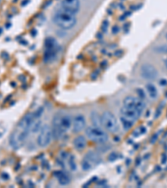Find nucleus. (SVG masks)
Here are the masks:
<instances>
[{"label":"nucleus","instance_id":"f257e3e1","mask_svg":"<svg viewBox=\"0 0 167 188\" xmlns=\"http://www.w3.org/2000/svg\"><path fill=\"white\" fill-rule=\"evenodd\" d=\"M72 120L73 119L69 115H55L53 120V136L55 139H61L72 128Z\"/></svg>","mask_w":167,"mask_h":188},{"label":"nucleus","instance_id":"f03ea898","mask_svg":"<svg viewBox=\"0 0 167 188\" xmlns=\"http://www.w3.org/2000/svg\"><path fill=\"white\" fill-rule=\"evenodd\" d=\"M53 21L55 25L60 29L69 30L73 29L77 23V18L74 14L60 8L54 13L53 16Z\"/></svg>","mask_w":167,"mask_h":188},{"label":"nucleus","instance_id":"7ed1b4c3","mask_svg":"<svg viewBox=\"0 0 167 188\" xmlns=\"http://www.w3.org/2000/svg\"><path fill=\"white\" fill-rule=\"evenodd\" d=\"M85 134L90 140L98 144H103L108 140V135L101 127L89 126L85 129Z\"/></svg>","mask_w":167,"mask_h":188},{"label":"nucleus","instance_id":"20e7f679","mask_svg":"<svg viewBox=\"0 0 167 188\" xmlns=\"http://www.w3.org/2000/svg\"><path fill=\"white\" fill-rule=\"evenodd\" d=\"M29 135V131L17 128L10 135V138H9L10 146L15 150L19 149L24 144Z\"/></svg>","mask_w":167,"mask_h":188},{"label":"nucleus","instance_id":"39448f33","mask_svg":"<svg viewBox=\"0 0 167 188\" xmlns=\"http://www.w3.org/2000/svg\"><path fill=\"white\" fill-rule=\"evenodd\" d=\"M101 117V124L106 131L111 133H115L119 130V125L115 116L110 111H104L100 116Z\"/></svg>","mask_w":167,"mask_h":188},{"label":"nucleus","instance_id":"423d86ee","mask_svg":"<svg viewBox=\"0 0 167 188\" xmlns=\"http://www.w3.org/2000/svg\"><path fill=\"white\" fill-rule=\"evenodd\" d=\"M52 137V128L47 124L42 125L40 130L39 131V135L37 138L38 145L40 147L47 146L51 142Z\"/></svg>","mask_w":167,"mask_h":188},{"label":"nucleus","instance_id":"0eeeda50","mask_svg":"<svg viewBox=\"0 0 167 188\" xmlns=\"http://www.w3.org/2000/svg\"><path fill=\"white\" fill-rule=\"evenodd\" d=\"M101 161V158L98 153L94 151H89L83 158L81 162V167L84 171H89L94 166L98 165Z\"/></svg>","mask_w":167,"mask_h":188},{"label":"nucleus","instance_id":"6e6552de","mask_svg":"<svg viewBox=\"0 0 167 188\" xmlns=\"http://www.w3.org/2000/svg\"><path fill=\"white\" fill-rule=\"evenodd\" d=\"M123 105L136 109L141 113L143 112V110L145 108V104L143 101V100L134 95H128L125 98L123 101Z\"/></svg>","mask_w":167,"mask_h":188},{"label":"nucleus","instance_id":"1a4fd4ad","mask_svg":"<svg viewBox=\"0 0 167 188\" xmlns=\"http://www.w3.org/2000/svg\"><path fill=\"white\" fill-rule=\"evenodd\" d=\"M141 76L148 80L156 79L158 77V71L156 68L150 64H143L141 68Z\"/></svg>","mask_w":167,"mask_h":188},{"label":"nucleus","instance_id":"9d476101","mask_svg":"<svg viewBox=\"0 0 167 188\" xmlns=\"http://www.w3.org/2000/svg\"><path fill=\"white\" fill-rule=\"evenodd\" d=\"M61 8L76 14L80 9L79 0H61Z\"/></svg>","mask_w":167,"mask_h":188},{"label":"nucleus","instance_id":"9b49d317","mask_svg":"<svg viewBox=\"0 0 167 188\" xmlns=\"http://www.w3.org/2000/svg\"><path fill=\"white\" fill-rule=\"evenodd\" d=\"M37 117L35 116V114L33 113H29L24 116V117L23 118L22 120H20V122L18 125L17 128H19L21 130H24V131H28L30 133V129L32 125L33 124V122L35 121V119Z\"/></svg>","mask_w":167,"mask_h":188},{"label":"nucleus","instance_id":"f8f14e48","mask_svg":"<svg viewBox=\"0 0 167 188\" xmlns=\"http://www.w3.org/2000/svg\"><path fill=\"white\" fill-rule=\"evenodd\" d=\"M86 126L85 117L82 114H77L72 120V130L74 133L82 131Z\"/></svg>","mask_w":167,"mask_h":188},{"label":"nucleus","instance_id":"ddd939ff","mask_svg":"<svg viewBox=\"0 0 167 188\" xmlns=\"http://www.w3.org/2000/svg\"><path fill=\"white\" fill-rule=\"evenodd\" d=\"M141 115V113L139 112L136 109L127 107V106H124V105L120 109V116L128 117V118H130V119L135 120V121H136L140 118Z\"/></svg>","mask_w":167,"mask_h":188},{"label":"nucleus","instance_id":"4468645a","mask_svg":"<svg viewBox=\"0 0 167 188\" xmlns=\"http://www.w3.org/2000/svg\"><path fill=\"white\" fill-rule=\"evenodd\" d=\"M73 143H74V148L78 150H84L86 147V146H87V140L82 135H79L77 137H75Z\"/></svg>","mask_w":167,"mask_h":188},{"label":"nucleus","instance_id":"2eb2a0df","mask_svg":"<svg viewBox=\"0 0 167 188\" xmlns=\"http://www.w3.org/2000/svg\"><path fill=\"white\" fill-rule=\"evenodd\" d=\"M54 177L58 179V181L60 185L62 186H65V185L69 184L70 183V178L67 176L65 173H63V171H57L54 172Z\"/></svg>","mask_w":167,"mask_h":188},{"label":"nucleus","instance_id":"dca6fc26","mask_svg":"<svg viewBox=\"0 0 167 188\" xmlns=\"http://www.w3.org/2000/svg\"><path fill=\"white\" fill-rule=\"evenodd\" d=\"M145 89H146V91L148 93L149 96L155 100L156 98L158 97V90L156 87V85L152 84V83H148L146 85H145Z\"/></svg>","mask_w":167,"mask_h":188},{"label":"nucleus","instance_id":"f3484780","mask_svg":"<svg viewBox=\"0 0 167 188\" xmlns=\"http://www.w3.org/2000/svg\"><path fill=\"white\" fill-rule=\"evenodd\" d=\"M120 123L122 125V127L125 131H129L135 123V121L128 118V117L120 116Z\"/></svg>","mask_w":167,"mask_h":188},{"label":"nucleus","instance_id":"a211bd4d","mask_svg":"<svg viewBox=\"0 0 167 188\" xmlns=\"http://www.w3.org/2000/svg\"><path fill=\"white\" fill-rule=\"evenodd\" d=\"M91 120L93 122L94 126H98V127H102V124H101V117L98 115V113L93 112L91 115Z\"/></svg>","mask_w":167,"mask_h":188},{"label":"nucleus","instance_id":"6ab92c4d","mask_svg":"<svg viewBox=\"0 0 167 188\" xmlns=\"http://www.w3.org/2000/svg\"><path fill=\"white\" fill-rule=\"evenodd\" d=\"M146 131H147V130H146V128H145V126H140V127H138L137 129H135V130L134 131L133 135L135 137H138V136H140V135L145 134Z\"/></svg>","mask_w":167,"mask_h":188},{"label":"nucleus","instance_id":"aec40b11","mask_svg":"<svg viewBox=\"0 0 167 188\" xmlns=\"http://www.w3.org/2000/svg\"><path fill=\"white\" fill-rule=\"evenodd\" d=\"M136 93L138 94V97L141 99V100H145V96H146V94H145V92L144 91L143 89H141V88H139L136 90Z\"/></svg>","mask_w":167,"mask_h":188},{"label":"nucleus","instance_id":"412c9836","mask_svg":"<svg viewBox=\"0 0 167 188\" xmlns=\"http://www.w3.org/2000/svg\"><path fill=\"white\" fill-rule=\"evenodd\" d=\"M70 169L74 171V170L76 169V164H75V161H74V159L73 156H71V158L70 159Z\"/></svg>","mask_w":167,"mask_h":188},{"label":"nucleus","instance_id":"4be33fe9","mask_svg":"<svg viewBox=\"0 0 167 188\" xmlns=\"http://www.w3.org/2000/svg\"><path fill=\"white\" fill-rule=\"evenodd\" d=\"M108 27H109V22H108L107 20H105L103 22V24H102V30H103V32H106L108 30Z\"/></svg>","mask_w":167,"mask_h":188},{"label":"nucleus","instance_id":"5701e85b","mask_svg":"<svg viewBox=\"0 0 167 188\" xmlns=\"http://www.w3.org/2000/svg\"><path fill=\"white\" fill-rule=\"evenodd\" d=\"M111 31H112V34H117L119 32V26H116V25H115V26L112 28Z\"/></svg>","mask_w":167,"mask_h":188},{"label":"nucleus","instance_id":"b1692460","mask_svg":"<svg viewBox=\"0 0 167 188\" xmlns=\"http://www.w3.org/2000/svg\"><path fill=\"white\" fill-rule=\"evenodd\" d=\"M160 53H166L167 52V46H160L159 47V50Z\"/></svg>","mask_w":167,"mask_h":188},{"label":"nucleus","instance_id":"393cba45","mask_svg":"<svg viewBox=\"0 0 167 188\" xmlns=\"http://www.w3.org/2000/svg\"><path fill=\"white\" fill-rule=\"evenodd\" d=\"M159 84H160L161 86H165L167 85V80L165 79H161L159 81Z\"/></svg>","mask_w":167,"mask_h":188},{"label":"nucleus","instance_id":"a878e982","mask_svg":"<svg viewBox=\"0 0 167 188\" xmlns=\"http://www.w3.org/2000/svg\"><path fill=\"white\" fill-rule=\"evenodd\" d=\"M157 137H158V135H154V136L152 137V139H151V141H150V142L152 143V144H154V143L156 142V140H157Z\"/></svg>","mask_w":167,"mask_h":188},{"label":"nucleus","instance_id":"bb28decb","mask_svg":"<svg viewBox=\"0 0 167 188\" xmlns=\"http://www.w3.org/2000/svg\"><path fill=\"white\" fill-rule=\"evenodd\" d=\"M166 160H167V156L165 154L163 155V157H162V163H165L166 162Z\"/></svg>","mask_w":167,"mask_h":188},{"label":"nucleus","instance_id":"cd10ccee","mask_svg":"<svg viewBox=\"0 0 167 188\" xmlns=\"http://www.w3.org/2000/svg\"><path fill=\"white\" fill-rule=\"evenodd\" d=\"M165 67H166V69H167V59L165 60Z\"/></svg>","mask_w":167,"mask_h":188},{"label":"nucleus","instance_id":"c85d7f7f","mask_svg":"<svg viewBox=\"0 0 167 188\" xmlns=\"http://www.w3.org/2000/svg\"><path fill=\"white\" fill-rule=\"evenodd\" d=\"M165 38H166V39H167V33H166V34H165Z\"/></svg>","mask_w":167,"mask_h":188},{"label":"nucleus","instance_id":"c756f323","mask_svg":"<svg viewBox=\"0 0 167 188\" xmlns=\"http://www.w3.org/2000/svg\"><path fill=\"white\" fill-rule=\"evenodd\" d=\"M165 96H166V97H167V92H166V93H165Z\"/></svg>","mask_w":167,"mask_h":188},{"label":"nucleus","instance_id":"7c9ffc66","mask_svg":"<svg viewBox=\"0 0 167 188\" xmlns=\"http://www.w3.org/2000/svg\"><path fill=\"white\" fill-rule=\"evenodd\" d=\"M1 1H2V0H0V3H1Z\"/></svg>","mask_w":167,"mask_h":188}]
</instances>
